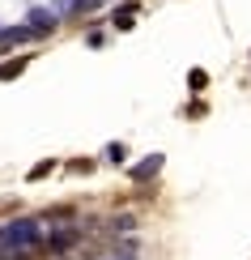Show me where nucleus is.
I'll use <instances>...</instances> for the list:
<instances>
[{
	"label": "nucleus",
	"mask_w": 251,
	"mask_h": 260,
	"mask_svg": "<svg viewBox=\"0 0 251 260\" xmlns=\"http://www.w3.org/2000/svg\"><path fill=\"white\" fill-rule=\"evenodd\" d=\"M39 243H43V226L21 218L13 226H5V235H0V260H26Z\"/></svg>",
	"instance_id": "obj_1"
},
{
	"label": "nucleus",
	"mask_w": 251,
	"mask_h": 260,
	"mask_svg": "<svg viewBox=\"0 0 251 260\" xmlns=\"http://www.w3.org/2000/svg\"><path fill=\"white\" fill-rule=\"evenodd\" d=\"M77 239H81V231H56V235H47V243H43V247H47V252H68Z\"/></svg>",
	"instance_id": "obj_2"
},
{
	"label": "nucleus",
	"mask_w": 251,
	"mask_h": 260,
	"mask_svg": "<svg viewBox=\"0 0 251 260\" xmlns=\"http://www.w3.org/2000/svg\"><path fill=\"white\" fill-rule=\"evenodd\" d=\"M158 167H162V154H149L140 167H132V179H136V183H145L149 175H158Z\"/></svg>",
	"instance_id": "obj_3"
},
{
	"label": "nucleus",
	"mask_w": 251,
	"mask_h": 260,
	"mask_svg": "<svg viewBox=\"0 0 251 260\" xmlns=\"http://www.w3.org/2000/svg\"><path fill=\"white\" fill-rule=\"evenodd\" d=\"M26 69V56H17V60H9V64H0V81H13L17 73Z\"/></svg>",
	"instance_id": "obj_4"
},
{
	"label": "nucleus",
	"mask_w": 251,
	"mask_h": 260,
	"mask_svg": "<svg viewBox=\"0 0 251 260\" xmlns=\"http://www.w3.org/2000/svg\"><path fill=\"white\" fill-rule=\"evenodd\" d=\"M132 17H136V5H124V9H115V26H119V30H128V26H132Z\"/></svg>",
	"instance_id": "obj_5"
},
{
	"label": "nucleus",
	"mask_w": 251,
	"mask_h": 260,
	"mask_svg": "<svg viewBox=\"0 0 251 260\" xmlns=\"http://www.w3.org/2000/svg\"><path fill=\"white\" fill-rule=\"evenodd\" d=\"M51 171H56V162H51V158H47V162H39V167H34V171H30V179H43V175H51Z\"/></svg>",
	"instance_id": "obj_6"
},
{
	"label": "nucleus",
	"mask_w": 251,
	"mask_h": 260,
	"mask_svg": "<svg viewBox=\"0 0 251 260\" xmlns=\"http://www.w3.org/2000/svg\"><path fill=\"white\" fill-rule=\"evenodd\" d=\"M188 81H192V90H204V81H209V77H204V73H200V69H196V73H192V77H188Z\"/></svg>",
	"instance_id": "obj_7"
},
{
	"label": "nucleus",
	"mask_w": 251,
	"mask_h": 260,
	"mask_svg": "<svg viewBox=\"0 0 251 260\" xmlns=\"http://www.w3.org/2000/svg\"><path fill=\"white\" fill-rule=\"evenodd\" d=\"M106 158H111V162H124V145H106Z\"/></svg>",
	"instance_id": "obj_8"
},
{
	"label": "nucleus",
	"mask_w": 251,
	"mask_h": 260,
	"mask_svg": "<svg viewBox=\"0 0 251 260\" xmlns=\"http://www.w3.org/2000/svg\"><path fill=\"white\" fill-rule=\"evenodd\" d=\"M102 0H73V9H98Z\"/></svg>",
	"instance_id": "obj_9"
}]
</instances>
